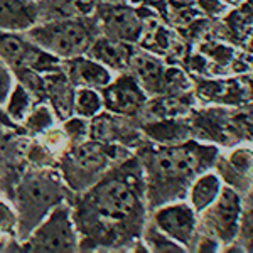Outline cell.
<instances>
[{"mask_svg":"<svg viewBox=\"0 0 253 253\" xmlns=\"http://www.w3.org/2000/svg\"><path fill=\"white\" fill-rule=\"evenodd\" d=\"M138 206V193L126 179L108 172L98 179L81 193L78 205L71 208L80 235V250L95 248L105 235L133 218Z\"/></svg>","mask_w":253,"mask_h":253,"instance_id":"6da1fadb","label":"cell"},{"mask_svg":"<svg viewBox=\"0 0 253 253\" xmlns=\"http://www.w3.org/2000/svg\"><path fill=\"white\" fill-rule=\"evenodd\" d=\"M124 152L126 150L113 142L105 144L91 138L69 145L59 161L63 181L75 193H83L107 174L112 162L124 161Z\"/></svg>","mask_w":253,"mask_h":253,"instance_id":"7a4b0ae2","label":"cell"},{"mask_svg":"<svg viewBox=\"0 0 253 253\" xmlns=\"http://www.w3.org/2000/svg\"><path fill=\"white\" fill-rule=\"evenodd\" d=\"M64 201L59 177L49 170L29 174L15 189V213H17V236L26 240L46 214Z\"/></svg>","mask_w":253,"mask_h":253,"instance_id":"3957f363","label":"cell"},{"mask_svg":"<svg viewBox=\"0 0 253 253\" xmlns=\"http://www.w3.org/2000/svg\"><path fill=\"white\" fill-rule=\"evenodd\" d=\"M24 36L36 46L63 61L86 54L88 47L95 39L86 20L78 17L41 20L24 32Z\"/></svg>","mask_w":253,"mask_h":253,"instance_id":"277c9868","label":"cell"},{"mask_svg":"<svg viewBox=\"0 0 253 253\" xmlns=\"http://www.w3.org/2000/svg\"><path fill=\"white\" fill-rule=\"evenodd\" d=\"M24 250L29 252H76L80 235L73 219L71 206L59 203L46 214L31 235L24 240Z\"/></svg>","mask_w":253,"mask_h":253,"instance_id":"5b68a950","label":"cell"},{"mask_svg":"<svg viewBox=\"0 0 253 253\" xmlns=\"http://www.w3.org/2000/svg\"><path fill=\"white\" fill-rule=\"evenodd\" d=\"M199 150L191 144H174L159 149L149 161V179L169 186L172 182L189 181L199 170Z\"/></svg>","mask_w":253,"mask_h":253,"instance_id":"8992f818","label":"cell"},{"mask_svg":"<svg viewBox=\"0 0 253 253\" xmlns=\"http://www.w3.org/2000/svg\"><path fill=\"white\" fill-rule=\"evenodd\" d=\"M242 199L238 193L228 186H223L218 198L203 213V224L208 230V236L218 243H230L236 238L242 226Z\"/></svg>","mask_w":253,"mask_h":253,"instance_id":"52a82bcc","label":"cell"},{"mask_svg":"<svg viewBox=\"0 0 253 253\" xmlns=\"http://www.w3.org/2000/svg\"><path fill=\"white\" fill-rule=\"evenodd\" d=\"M100 93L103 98V108L112 115H133L144 110L145 101L149 100L144 88L128 71L115 76L107 86L100 89Z\"/></svg>","mask_w":253,"mask_h":253,"instance_id":"ba28073f","label":"cell"},{"mask_svg":"<svg viewBox=\"0 0 253 253\" xmlns=\"http://www.w3.org/2000/svg\"><path fill=\"white\" fill-rule=\"evenodd\" d=\"M96 14L103 36L128 44L140 39L144 24L133 9L118 2H105L98 7Z\"/></svg>","mask_w":253,"mask_h":253,"instance_id":"9c48e42d","label":"cell"},{"mask_svg":"<svg viewBox=\"0 0 253 253\" xmlns=\"http://www.w3.org/2000/svg\"><path fill=\"white\" fill-rule=\"evenodd\" d=\"M196 214L189 203H170L154 213V224L181 247H189L198 226Z\"/></svg>","mask_w":253,"mask_h":253,"instance_id":"30bf717a","label":"cell"},{"mask_svg":"<svg viewBox=\"0 0 253 253\" xmlns=\"http://www.w3.org/2000/svg\"><path fill=\"white\" fill-rule=\"evenodd\" d=\"M63 69L66 73L68 80L75 84V88L101 89L115 78L112 69H108L105 64L98 63L96 59L89 58L88 54L64 59Z\"/></svg>","mask_w":253,"mask_h":253,"instance_id":"8fae6325","label":"cell"},{"mask_svg":"<svg viewBox=\"0 0 253 253\" xmlns=\"http://www.w3.org/2000/svg\"><path fill=\"white\" fill-rule=\"evenodd\" d=\"M128 73L138 81L147 96H157L166 91V75L167 69L161 59L145 51L132 52L128 63Z\"/></svg>","mask_w":253,"mask_h":253,"instance_id":"7c38bea8","label":"cell"},{"mask_svg":"<svg viewBox=\"0 0 253 253\" xmlns=\"http://www.w3.org/2000/svg\"><path fill=\"white\" fill-rule=\"evenodd\" d=\"M46 98L58 120L64 122L75 113V84L68 80L63 66L42 75Z\"/></svg>","mask_w":253,"mask_h":253,"instance_id":"4fadbf2b","label":"cell"},{"mask_svg":"<svg viewBox=\"0 0 253 253\" xmlns=\"http://www.w3.org/2000/svg\"><path fill=\"white\" fill-rule=\"evenodd\" d=\"M38 22L39 0H0V31L26 32Z\"/></svg>","mask_w":253,"mask_h":253,"instance_id":"5bb4252c","label":"cell"},{"mask_svg":"<svg viewBox=\"0 0 253 253\" xmlns=\"http://www.w3.org/2000/svg\"><path fill=\"white\" fill-rule=\"evenodd\" d=\"M132 47L128 42L112 39L108 36H98L93 39L91 46L88 47L86 54L89 58L96 59L98 63L105 64L113 73H124L128 69L130 56H132Z\"/></svg>","mask_w":253,"mask_h":253,"instance_id":"9a60e30c","label":"cell"},{"mask_svg":"<svg viewBox=\"0 0 253 253\" xmlns=\"http://www.w3.org/2000/svg\"><path fill=\"white\" fill-rule=\"evenodd\" d=\"M223 189V182L216 172L201 174L198 179H194L189 187V205L193 206L196 213H203L211 203L218 198V194Z\"/></svg>","mask_w":253,"mask_h":253,"instance_id":"2e32d148","label":"cell"},{"mask_svg":"<svg viewBox=\"0 0 253 253\" xmlns=\"http://www.w3.org/2000/svg\"><path fill=\"white\" fill-rule=\"evenodd\" d=\"M147 117L152 120H169L184 113L187 107L179 96H152V100H147L144 105Z\"/></svg>","mask_w":253,"mask_h":253,"instance_id":"e0dca14e","label":"cell"},{"mask_svg":"<svg viewBox=\"0 0 253 253\" xmlns=\"http://www.w3.org/2000/svg\"><path fill=\"white\" fill-rule=\"evenodd\" d=\"M103 98L96 88H76L75 91V115L91 120L103 112Z\"/></svg>","mask_w":253,"mask_h":253,"instance_id":"ac0fdd59","label":"cell"},{"mask_svg":"<svg viewBox=\"0 0 253 253\" xmlns=\"http://www.w3.org/2000/svg\"><path fill=\"white\" fill-rule=\"evenodd\" d=\"M32 100H34V96L22 84L15 81L14 86H12L10 95L7 98L5 105H3L7 115L15 122H24L32 110Z\"/></svg>","mask_w":253,"mask_h":253,"instance_id":"d6986e66","label":"cell"},{"mask_svg":"<svg viewBox=\"0 0 253 253\" xmlns=\"http://www.w3.org/2000/svg\"><path fill=\"white\" fill-rule=\"evenodd\" d=\"M56 120H58V118H56L52 108L41 103L38 107H32L29 115H27L26 120H24V125H26V128L29 130L31 133L41 135V133L46 132L47 128L54 126Z\"/></svg>","mask_w":253,"mask_h":253,"instance_id":"ffe728a7","label":"cell"},{"mask_svg":"<svg viewBox=\"0 0 253 253\" xmlns=\"http://www.w3.org/2000/svg\"><path fill=\"white\" fill-rule=\"evenodd\" d=\"M145 245L147 250L152 252H184L179 243H175L172 238H169L166 233H162L156 224H150L145 230Z\"/></svg>","mask_w":253,"mask_h":253,"instance_id":"44dd1931","label":"cell"},{"mask_svg":"<svg viewBox=\"0 0 253 253\" xmlns=\"http://www.w3.org/2000/svg\"><path fill=\"white\" fill-rule=\"evenodd\" d=\"M63 130L69 140V145L81 144L89 138V120L80 115H71L63 122Z\"/></svg>","mask_w":253,"mask_h":253,"instance_id":"7402d4cb","label":"cell"},{"mask_svg":"<svg viewBox=\"0 0 253 253\" xmlns=\"http://www.w3.org/2000/svg\"><path fill=\"white\" fill-rule=\"evenodd\" d=\"M0 233L17 235V213L15 208L0 199Z\"/></svg>","mask_w":253,"mask_h":253,"instance_id":"603a6c76","label":"cell"},{"mask_svg":"<svg viewBox=\"0 0 253 253\" xmlns=\"http://www.w3.org/2000/svg\"><path fill=\"white\" fill-rule=\"evenodd\" d=\"M14 83H15V78H14L12 69L0 59V105H5Z\"/></svg>","mask_w":253,"mask_h":253,"instance_id":"cb8c5ba5","label":"cell"},{"mask_svg":"<svg viewBox=\"0 0 253 253\" xmlns=\"http://www.w3.org/2000/svg\"><path fill=\"white\" fill-rule=\"evenodd\" d=\"M231 164L242 172H248L253 167V154L250 150H236L231 157Z\"/></svg>","mask_w":253,"mask_h":253,"instance_id":"d4e9b609","label":"cell"},{"mask_svg":"<svg viewBox=\"0 0 253 253\" xmlns=\"http://www.w3.org/2000/svg\"><path fill=\"white\" fill-rule=\"evenodd\" d=\"M242 226L253 235V196L248 199V203L243 206L242 211Z\"/></svg>","mask_w":253,"mask_h":253,"instance_id":"484cf974","label":"cell"},{"mask_svg":"<svg viewBox=\"0 0 253 253\" xmlns=\"http://www.w3.org/2000/svg\"><path fill=\"white\" fill-rule=\"evenodd\" d=\"M223 3H228V5H236V3H240L242 0H221Z\"/></svg>","mask_w":253,"mask_h":253,"instance_id":"4316f807","label":"cell"},{"mask_svg":"<svg viewBox=\"0 0 253 253\" xmlns=\"http://www.w3.org/2000/svg\"><path fill=\"white\" fill-rule=\"evenodd\" d=\"M2 238H3V235H2V233H0V243H2Z\"/></svg>","mask_w":253,"mask_h":253,"instance_id":"83f0119b","label":"cell"}]
</instances>
